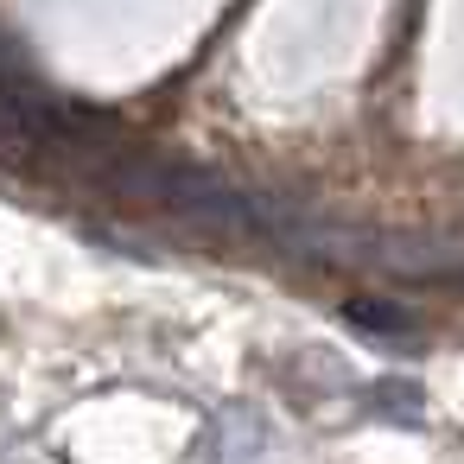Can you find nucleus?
<instances>
[{"instance_id": "nucleus-1", "label": "nucleus", "mask_w": 464, "mask_h": 464, "mask_svg": "<svg viewBox=\"0 0 464 464\" xmlns=\"http://www.w3.org/2000/svg\"><path fill=\"white\" fill-rule=\"evenodd\" d=\"M343 318H350L356 331H382V337H407V331H413V318H407L401 305H382V299H350Z\"/></svg>"}]
</instances>
